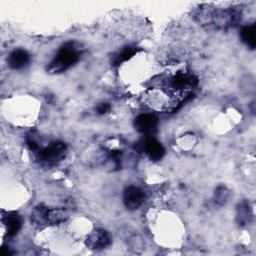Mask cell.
I'll return each instance as SVG.
<instances>
[{
    "mask_svg": "<svg viewBox=\"0 0 256 256\" xmlns=\"http://www.w3.org/2000/svg\"><path fill=\"white\" fill-rule=\"evenodd\" d=\"M29 61H30L29 54L23 49L13 50L9 54L8 59H7L8 66L12 69H15V70H19V69L24 68L25 66L28 65Z\"/></svg>",
    "mask_w": 256,
    "mask_h": 256,
    "instance_id": "9",
    "label": "cell"
},
{
    "mask_svg": "<svg viewBox=\"0 0 256 256\" xmlns=\"http://www.w3.org/2000/svg\"><path fill=\"white\" fill-rule=\"evenodd\" d=\"M145 194L142 189L136 186H128L123 193V202L127 209L136 210L144 202Z\"/></svg>",
    "mask_w": 256,
    "mask_h": 256,
    "instance_id": "5",
    "label": "cell"
},
{
    "mask_svg": "<svg viewBox=\"0 0 256 256\" xmlns=\"http://www.w3.org/2000/svg\"><path fill=\"white\" fill-rule=\"evenodd\" d=\"M2 221L9 237L15 236L21 229L22 219L17 213H8L6 216H3Z\"/></svg>",
    "mask_w": 256,
    "mask_h": 256,
    "instance_id": "10",
    "label": "cell"
},
{
    "mask_svg": "<svg viewBox=\"0 0 256 256\" xmlns=\"http://www.w3.org/2000/svg\"><path fill=\"white\" fill-rule=\"evenodd\" d=\"M110 104L109 103H101L96 107V111L98 114H106L110 111Z\"/></svg>",
    "mask_w": 256,
    "mask_h": 256,
    "instance_id": "15",
    "label": "cell"
},
{
    "mask_svg": "<svg viewBox=\"0 0 256 256\" xmlns=\"http://www.w3.org/2000/svg\"><path fill=\"white\" fill-rule=\"evenodd\" d=\"M142 148L144 152L149 156V158L154 161L160 160L165 154V149L163 145L152 137H148L143 141Z\"/></svg>",
    "mask_w": 256,
    "mask_h": 256,
    "instance_id": "7",
    "label": "cell"
},
{
    "mask_svg": "<svg viewBox=\"0 0 256 256\" xmlns=\"http://www.w3.org/2000/svg\"><path fill=\"white\" fill-rule=\"evenodd\" d=\"M137 52V48L133 47V46H126L124 47L113 59V65L118 66L120 65L122 62L127 61L128 59H130L135 53Z\"/></svg>",
    "mask_w": 256,
    "mask_h": 256,
    "instance_id": "13",
    "label": "cell"
},
{
    "mask_svg": "<svg viewBox=\"0 0 256 256\" xmlns=\"http://www.w3.org/2000/svg\"><path fill=\"white\" fill-rule=\"evenodd\" d=\"M196 83H197L196 78H194L192 75L182 73V72L177 73L170 80L171 87L177 92H182L189 88H192L196 85Z\"/></svg>",
    "mask_w": 256,
    "mask_h": 256,
    "instance_id": "8",
    "label": "cell"
},
{
    "mask_svg": "<svg viewBox=\"0 0 256 256\" xmlns=\"http://www.w3.org/2000/svg\"><path fill=\"white\" fill-rule=\"evenodd\" d=\"M229 197V191L227 189L226 186L220 185L217 187V189L215 190V195H214V199L215 202L219 205H223L227 202Z\"/></svg>",
    "mask_w": 256,
    "mask_h": 256,
    "instance_id": "14",
    "label": "cell"
},
{
    "mask_svg": "<svg viewBox=\"0 0 256 256\" xmlns=\"http://www.w3.org/2000/svg\"><path fill=\"white\" fill-rule=\"evenodd\" d=\"M241 38L243 42H245L249 47L252 49L256 45V30H255V25H249L245 26L242 28L240 32Z\"/></svg>",
    "mask_w": 256,
    "mask_h": 256,
    "instance_id": "12",
    "label": "cell"
},
{
    "mask_svg": "<svg viewBox=\"0 0 256 256\" xmlns=\"http://www.w3.org/2000/svg\"><path fill=\"white\" fill-rule=\"evenodd\" d=\"M67 213L59 208H50L45 205L36 206L31 212V222L38 227H45L64 222Z\"/></svg>",
    "mask_w": 256,
    "mask_h": 256,
    "instance_id": "2",
    "label": "cell"
},
{
    "mask_svg": "<svg viewBox=\"0 0 256 256\" xmlns=\"http://www.w3.org/2000/svg\"><path fill=\"white\" fill-rule=\"evenodd\" d=\"M135 126L139 132L151 136L157 130L158 119L153 114H141L136 118Z\"/></svg>",
    "mask_w": 256,
    "mask_h": 256,
    "instance_id": "6",
    "label": "cell"
},
{
    "mask_svg": "<svg viewBox=\"0 0 256 256\" xmlns=\"http://www.w3.org/2000/svg\"><path fill=\"white\" fill-rule=\"evenodd\" d=\"M252 220V212L249 203L243 201L239 203L236 212V222L239 226H246Z\"/></svg>",
    "mask_w": 256,
    "mask_h": 256,
    "instance_id": "11",
    "label": "cell"
},
{
    "mask_svg": "<svg viewBox=\"0 0 256 256\" xmlns=\"http://www.w3.org/2000/svg\"><path fill=\"white\" fill-rule=\"evenodd\" d=\"M36 160L45 167H53L60 163L67 155V146L65 143L56 141L47 146L40 147L36 152Z\"/></svg>",
    "mask_w": 256,
    "mask_h": 256,
    "instance_id": "3",
    "label": "cell"
},
{
    "mask_svg": "<svg viewBox=\"0 0 256 256\" xmlns=\"http://www.w3.org/2000/svg\"><path fill=\"white\" fill-rule=\"evenodd\" d=\"M80 58V47L75 42L64 44L56 53L55 57L47 66V71L51 74L62 73L78 62Z\"/></svg>",
    "mask_w": 256,
    "mask_h": 256,
    "instance_id": "1",
    "label": "cell"
},
{
    "mask_svg": "<svg viewBox=\"0 0 256 256\" xmlns=\"http://www.w3.org/2000/svg\"><path fill=\"white\" fill-rule=\"evenodd\" d=\"M112 237L110 233L104 229L98 228L91 231L85 238V245L91 250H103L110 246Z\"/></svg>",
    "mask_w": 256,
    "mask_h": 256,
    "instance_id": "4",
    "label": "cell"
}]
</instances>
